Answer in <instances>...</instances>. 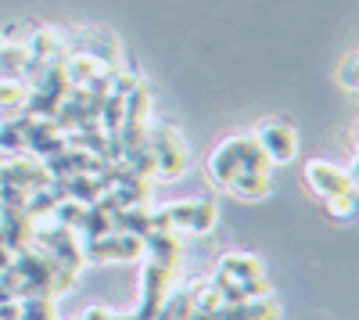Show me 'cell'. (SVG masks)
<instances>
[{
    "label": "cell",
    "mask_w": 359,
    "mask_h": 320,
    "mask_svg": "<svg viewBox=\"0 0 359 320\" xmlns=\"http://www.w3.org/2000/svg\"><path fill=\"white\" fill-rule=\"evenodd\" d=\"M237 173H273V162L262 155V148L255 144V137H230L208 159V177L216 187H226Z\"/></svg>",
    "instance_id": "cell-1"
},
{
    "label": "cell",
    "mask_w": 359,
    "mask_h": 320,
    "mask_svg": "<svg viewBox=\"0 0 359 320\" xmlns=\"http://www.w3.org/2000/svg\"><path fill=\"white\" fill-rule=\"evenodd\" d=\"M144 148L151 152V159H155L158 180H180V173L191 166V148H187L184 133H180L172 123H165V119L147 123V130H144Z\"/></svg>",
    "instance_id": "cell-2"
},
{
    "label": "cell",
    "mask_w": 359,
    "mask_h": 320,
    "mask_svg": "<svg viewBox=\"0 0 359 320\" xmlns=\"http://www.w3.org/2000/svg\"><path fill=\"white\" fill-rule=\"evenodd\" d=\"M33 248H40L47 259H54L57 267H65L72 274H79L83 267V241L76 230L62 227V223H50V227H40L33 230Z\"/></svg>",
    "instance_id": "cell-3"
},
{
    "label": "cell",
    "mask_w": 359,
    "mask_h": 320,
    "mask_svg": "<svg viewBox=\"0 0 359 320\" xmlns=\"http://www.w3.org/2000/svg\"><path fill=\"white\" fill-rule=\"evenodd\" d=\"M172 277H176V267H165V263H155V259H144V277H140V309H137V320H155L162 299L169 295L172 288Z\"/></svg>",
    "instance_id": "cell-4"
},
{
    "label": "cell",
    "mask_w": 359,
    "mask_h": 320,
    "mask_svg": "<svg viewBox=\"0 0 359 320\" xmlns=\"http://www.w3.org/2000/svg\"><path fill=\"white\" fill-rule=\"evenodd\" d=\"M252 137H255V144L262 148V155L273 162V166H287V162H294V155H298V133H294V126H287V123H280V119H266Z\"/></svg>",
    "instance_id": "cell-5"
},
{
    "label": "cell",
    "mask_w": 359,
    "mask_h": 320,
    "mask_svg": "<svg viewBox=\"0 0 359 320\" xmlns=\"http://www.w3.org/2000/svg\"><path fill=\"white\" fill-rule=\"evenodd\" d=\"M47 169H43V162L40 159H25V155H11V159H4L0 162V184H11V187H18V191H40V187H47Z\"/></svg>",
    "instance_id": "cell-6"
},
{
    "label": "cell",
    "mask_w": 359,
    "mask_h": 320,
    "mask_svg": "<svg viewBox=\"0 0 359 320\" xmlns=\"http://www.w3.org/2000/svg\"><path fill=\"white\" fill-rule=\"evenodd\" d=\"M306 180H309V187H313L320 198L355 191L352 173H348V169H338L334 162H323V159H316V162H309V166H306Z\"/></svg>",
    "instance_id": "cell-7"
},
{
    "label": "cell",
    "mask_w": 359,
    "mask_h": 320,
    "mask_svg": "<svg viewBox=\"0 0 359 320\" xmlns=\"http://www.w3.org/2000/svg\"><path fill=\"white\" fill-rule=\"evenodd\" d=\"M79 51L90 54L94 62H101L108 72H115L118 65H123V47H118V40L108 33V29H83Z\"/></svg>",
    "instance_id": "cell-8"
},
{
    "label": "cell",
    "mask_w": 359,
    "mask_h": 320,
    "mask_svg": "<svg viewBox=\"0 0 359 320\" xmlns=\"http://www.w3.org/2000/svg\"><path fill=\"white\" fill-rule=\"evenodd\" d=\"M262 277V263L255 255H245V252H230L216 263V274H212V284H248Z\"/></svg>",
    "instance_id": "cell-9"
},
{
    "label": "cell",
    "mask_w": 359,
    "mask_h": 320,
    "mask_svg": "<svg viewBox=\"0 0 359 320\" xmlns=\"http://www.w3.org/2000/svg\"><path fill=\"white\" fill-rule=\"evenodd\" d=\"M212 320H280V306L273 295H262V299H248V302L219 306L212 313Z\"/></svg>",
    "instance_id": "cell-10"
},
{
    "label": "cell",
    "mask_w": 359,
    "mask_h": 320,
    "mask_svg": "<svg viewBox=\"0 0 359 320\" xmlns=\"http://www.w3.org/2000/svg\"><path fill=\"white\" fill-rule=\"evenodd\" d=\"M223 191H230L233 198H245V201H262L273 194V177L269 173H237Z\"/></svg>",
    "instance_id": "cell-11"
},
{
    "label": "cell",
    "mask_w": 359,
    "mask_h": 320,
    "mask_svg": "<svg viewBox=\"0 0 359 320\" xmlns=\"http://www.w3.org/2000/svg\"><path fill=\"white\" fill-rule=\"evenodd\" d=\"M29 123L33 115H18V119H4L0 123V152L4 155H22L25 152V133H29Z\"/></svg>",
    "instance_id": "cell-12"
},
{
    "label": "cell",
    "mask_w": 359,
    "mask_h": 320,
    "mask_svg": "<svg viewBox=\"0 0 359 320\" xmlns=\"http://www.w3.org/2000/svg\"><path fill=\"white\" fill-rule=\"evenodd\" d=\"M25 62H29L25 44H4L0 47V79H22Z\"/></svg>",
    "instance_id": "cell-13"
},
{
    "label": "cell",
    "mask_w": 359,
    "mask_h": 320,
    "mask_svg": "<svg viewBox=\"0 0 359 320\" xmlns=\"http://www.w3.org/2000/svg\"><path fill=\"white\" fill-rule=\"evenodd\" d=\"M216 227V201L212 198H198L191 206V234H208Z\"/></svg>",
    "instance_id": "cell-14"
},
{
    "label": "cell",
    "mask_w": 359,
    "mask_h": 320,
    "mask_svg": "<svg viewBox=\"0 0 359 320\" xmlns=\"http://www.w3.org/2000/svg\"><path fill=\"white\" fill-rule=\"evenodd\" d=\"M29 86L22 79H0V108H22Z\"/></svg>",
    "instance_id": "cell-15"
},
{
    "label": "cell",
    "mask_w": 359,
    "mask_h": 320,
    "mask_svg": "<svg viewBox=\"0 0 359 320\" xmlns=\"http://www.w3.org/2000/svg\"><path fill=\"white\" fill-rule=\"evenodd\" d=\"M323 209H327V216H334V220H348V216L355 213V191L323 198Z\"/></svg>",
    "instance_id": "cell-16"
},
{
    "label": "cell",
    "mask_w": 359,
    "mask_h": 320,
    "mask_svg": "<svg viewBox=\"0 0 359 320\" xmlns=\"http://www.w3.org/2000/svg\"><path fill=\"white\" fill-rule=\"evenodd\" d=\"M79 320H137V313H111L104 306H90Z\"/></svg>",
    "instance_id": "cell-17"
},
{
    "label": "cell",
    "mask_w": 359,
    "mask_h": 320,
    "mask_svg": "<svg viewBox=\"0 0 359 320\" xmlns=\"http://www.w3.org/2000/svg\"><path fill=\"white\" fill-rule=\"evenodd\" d=\"M355 54H348L345 62H341V69H338V83L345 86V91H355Z\"/></svg>",
    "instance_id": "cell-18"
},
{
    "label": "cell",
    "mask_w": 359,
    "mask_h": 320,
    "mask_svg": "<svg viewBox=\"0 0 359 320\" xmlns=\"http://www.w3.org/2000/svg\"><path fill=\"white\" fill-rule=\"evenodd\" d=\"M11 255H15V252H8V248H4V245H0V270H4V267H8V263H11Z\"/></svg>",
    "instance_id": "cell-19"
},
{
    "label": "cell",
    "mask_w": 359,
    "mask_h": 320,
    "mask_svg": "<svg viewBox=\"0 0 359 320\" xmlns=\"http://www.w3.org/2000/svg\"><path fill=\"white\" fill-rule=\"evenodd\" d=\"M8 302V295H4V288H0V306H4Z\"/></svg>",
    "instance_id": "cell-20"
},
{
    "label": "cell",
    "mask_w": 359,
    "mask_h": 320,
    "mask_svg": "<svg viewBox=\"0 0 359 320\" xmlns=\"http://www.w3.org/2000/svg\"><path fill=\"white\" fill-rule=\"evenodd\" d=\"M4 44H8V40H4V29H0V47H4Z\"/></svg>",
    "instance_id": "cell-21"
}]
</instances>
